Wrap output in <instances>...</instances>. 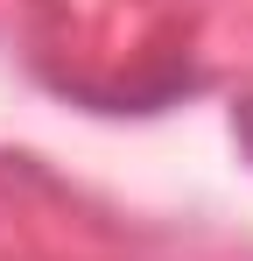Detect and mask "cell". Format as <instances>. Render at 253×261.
<instances>
[{
	"mask_svg": "<svg viewBox=\"0 0 253 261\" xmlns=\"http://www.w3.org/2000/svg\"><path fill=\"white\" fill-rule=\"evenodd\" d=\"M239 148H246V163H253V99L239 106Z\"/></svg>",
	"mask_w": 253,
	"mask_h": 261,
	"instance_id": "cell-1",
	"label": "cell"
}]
</instances>
